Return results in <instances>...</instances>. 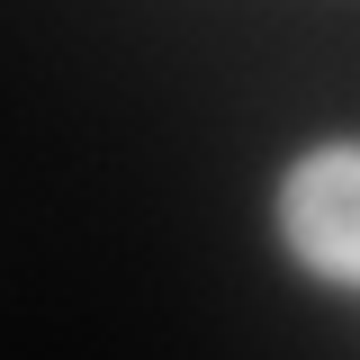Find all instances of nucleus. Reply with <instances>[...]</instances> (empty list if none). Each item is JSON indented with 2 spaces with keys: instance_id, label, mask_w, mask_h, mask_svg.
<instances>
[{
  "instance_id": "obj_1",
  "label": "nucleus",
  "mask_w": 360,
  "mask_h": 360,
  "mask_svg": "<svg viewBox=\"0 0 360 360\" xmlns=\"http://www.w3.org/2000/svg\"><path fill=\"white\" fill-rule=\"evenodd\" d=\"M279 234L315 279L360 288V144H315L279 180Z\"/></svg>"
}]
</instances>
